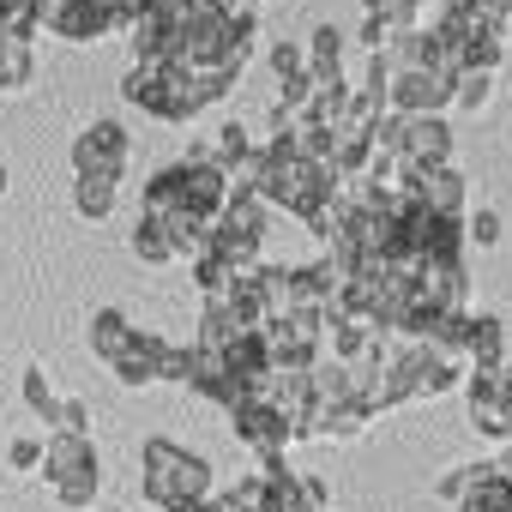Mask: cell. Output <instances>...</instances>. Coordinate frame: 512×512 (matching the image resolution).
<instances>
[{"instance_id":"1","label":"cell","mask_w":512,"mask_h":512,"mask_svg":"<svg viewBox=\"0 0 512 512\" xmlns=\"http://www.w3.org/2000/svg\"><path fill=\"white\" fill-rule=\"evenodd\" d=\"M223 205H229V181L211 169L205 151H193V157L157 169V175L145 181V193H139V217H151V223L169 235L175 260L205 253V235H211V223H217Z\"/></svg>"},{"instance_id":"2","label":"cell","mask_w":512,"mask_h":512,"mask_svg":"<svg viewBox=\"0 0 512 512\" xmlns=\"http://www.w3.org/2000/svg\"><path fill=\"white\" fill-rule=\"evenodd\" d=\"M121 97H127L133 109L169 121V127H187L199 109H211V103L229 97V79H193V73H181L175 61H139V67H127Z\"/></svg>"},{"instance_id":"3","label":"cell","mask_w":512,"mask_h":512,"mask_svg":"<svg viewBox=\"0 0 512 512\" xmlns=\"http://www.w3.org/2000/svg\"><path fill=\"white\" fill-rule=\"evenodd\" d=\"M85 338H91V356L121 380V386H151L157 380V362H163V332H145V326H133L121 308H97L91 314V326H85Z\"/></svg>"},{"instance_id":"4","label":"cell","mask_w":512,"mask_h":512,"mask_svg":"<svg viewBox=\"0 0 512 512\" xmlns=\"http://www.w3.org/2000/svg\"><path fill=\"white\" fill-rule=\"evenodd\" d=\"M139 482H145V500L157 512H187L199 500H211V464L175 440H145L139 446Z\"/></svg>"},{"instance_id":"5","label":"cell","mask_w":512,"mask_h":512,"mask_svg":"<svg viewBox=\"0 0 512 512\" xmlns=\"http://www.w3.org/2000/svg\"><path fill=\"white\" fill-rule=\"evenodd\" d=\"M43 482L55 488L61 506H91L103 488V458L91 446V434H49L43 440Z\"/></svg>"},{"instance_id":"6","label":"cell","mask_w":512,"mask_h":512,"mask_svg":"<svg viewBox=\"0 0 512 512\" xmlns=\"http://www.w3.org/2000/svg\"><path fill=\"white\" fill-rule=\"evenodd\" d=\"M260 241H266V205L253 193H229V205L217 211L205 247L217 253V260H229L235 272H253L260 266Z\"/></svg>"},{"instance_id":"7","label":"cell","mask_w":512,"mask_h":512,"mask_svg":"<svg viewBox=\"0 0 512 512\" xmlns=\"http://www.w3.org/2000/svg\"><path fill=\"white\" fill-rule=\"evenodd\" d=\"M260 338H266L272 362H278V368H296V374H308V368L326 356L320 314H278V320H266V326H260Z\"/></svg>"},{"instance_id":"8","label":"cell","mask_w":512,"mask_h":512,"mask_svg":"<svg viewBox=\"0 0 512 512\" xmlns=\"http://www.w3.org/2000/svg\"><path fill=\"white\" fill-rule=\"evenodd\" d=\"M386 109L392 115H446L452 109V79L440 67H392Z\"/></svg>"},{"instance_id":"9","label":"cell","mask_w":512,"mask_h":512,"mask_svg":"<svg viewBox=\"0 0 512 512\" xmlns=\"http://www.w3.org/2000/svg\"><path fill=\"white\" fill-rule=\"evenodd\" d=\"M127 151H133V139H127L121 121H91V127L73 139V175H97V181H115V187H121Z\"/></svg>"},{"instance_id":"10","label":"cell","mask_w":512,"mask_h":512,"mask_svg":"<svg viewBox=\"0 0 512 512\" xmlns=\"http://www.w3.org/2000/svg\"><path fill=\"white\" fill-rule=\"evenodd\" d=\"M43 31L61 43H103L121 31L109 0H43Z\"/></svg>"},{"instance_id":"11","label":"cell","mask_w":512,"mask_h":512,"mask_svg":"<svg viewBox=\"0 0 512 512\" xmlns=\"http://www.w3.org/2000/svg\"><path fill=\"white\" fill-rule=\"evenodd\" d=\"M398 193L410 205H422L434 217H458V223H464V205H470V187L452 163L446 169H398Z\"/></svg>"},{"instance_id":"12","label":"cell","mask_w":512,"mask_h":512,"mask_svg":"<svg viewBox=\"0 0 512 512\" xmlns=\"http://www.w3.org/2000/svg\"><path fill=\"white\" fill-rule=\"evenodd\" d=\"M229 422H235V440H241V446H253L260 458H284V452L296 446V434H290L284 410H278V404H266V398H241V404L229 410Z\"/></svg>"},{"instance_id":"13","label":"cell","mask_w":512,"mask_h":512,"mask_svg":"<svg viewBox=\"0 0 512 512\" xmlns=\"http://www.w3.org/2000/svg\"><path fill=\"white\" fill-rule=\"evenodd\" d=\"M464 410H470V428L482 440H494V446L512 440V404H506L494 374H464Z\"/></svg>"},{"instance_id":"14","label":"cell","mask_w":512,"mask_h":512,"mask_svg":"<svg viewBox=\"0 0 512 512\" xmlns=\"http://www.w3.org/2000/svg\"><path fill=\"white\" fill-rule=\"evenodd\" d=\"M458 350H464V368H470V374H494V368L506 362V326H500L494 314H464Z\"/></svg>"},{"instance_id":"15","label":"cell","mask_w":512,"mask_h":512,"mask_svg":"<svg viewBox=\"0 0 512 512\" xmlns=\"http://www.w3.org/2000/svg\"><path fill=\"white\" fill-rule=\"evenodd\" d=\"M452 506L458 512H512V476L500 464H470V482Z\"/></svg>"},{"instance_id":"16","label":"cell","mask_w":512,"mask_h":512,"mask_svg":"<svg viewBox=\"0 0 512 512\" xmlns=\"http://www.w3.org/2000/svg\"><path fill=\"white\" fill-rule=\"evenodd\" d=\"M302 55H308V79H314V85H338V79H344V31H338V25H320V31L302 43Z\"/></svg>"},{"instance_id":"17","label":"cell","mask_w":512,"mask_h":512,"mask_svg":"<svg viewBox=\"0 0 512 512\" xmlns=\"http://www.w3.org/2000/svg\"><path fill=\"white\" fill-rule=\"evenodd\" d=\"M350 91H356L350 79H338V85H314L296 121H308V127H338V121H344V109H350Z\"/></svg>"},{"instance_id":"18","label":"cell","mask_w":512,"mask_h":512,"mask_svg":"<svg viewBox=\"0 0 512 512\" xmlns=\"http://www.w3.org/2000/svg\"><path fill=\"white\" fill-rule=\"evenodd\" d=\"M187 278H193V290H199L205 302H223V296H229V284H235V266H229V260H217V253L205 247V253H193V260H187Z\"/></svg>"},{"instance_id":"19","label":"cell","mask_w":512,"mask_h":512,"mask_svg":"<svg viewBox=\"0 0 512 512\" xmlns=\"http://www.w3.org/2000/svg\"><path fill=\"white\" fill-rule=\"evenodd\" d=\"M115 199H121V187H115V181H97V175H73V211H79L85 223H103V217L115 211Z\"/></svg>"},{"instance_id":"20","label":"cell","mask_w":512,"mask_h":512,"mask_svg":"<svg viewBox=\"0 0 512 512\" xmlns=\"http://www.w3.org/2000/svg\"><path fill=\"white\" fill-rule=\"evenodd\" d=\"M241 332H247V326H241L223 302H205V314H199V338H193V344H199V350H211V356H223Z\"/></svg>"},{"instance_id":"21","label":"cell","mask_w":512,"mask_h":512,"mask_svg":"<svg viewBox=\"0 0 512 512\" xmlns=\"http://www.w3.org/2000/svg\"><path fill=\"white\" fill-rule=\"evenodd\" d=\"M31 79H37V55H31V43H19V37L0 31V91H25Z\"/></svg>"},{"instance_id":"22","label":"cell","mask_w":512,"mask_h":512,"mask_svg":"<svg viewBox=\"0 0 512 512\" xmlns=\"http://www.w3.org/2000/svg\"><path fill=\"white\" fill-rule=\"evenodd\" d=\"M127 247H133V260H145V266H175V247H169V235H163L151 217H139V223H133Z\"/></svg>"},{"instance_id":"23","label":"cell","mask_w":512,"mask_h":512,"mask_svg":"<svg viewBox=\"0 0 512 512\" xmlns=\"http://www.w3.org/2000/svg\"><path fill=\"white\" fill-rule=\"evenodd\" d=\"M25 410H31V416H37V422L55 434V416H61V392L49 386V374H43V368H25Z\"/></svg>"},{"instance_id":"24","label":"cell","mask_w":512,"mask_h":512,"mask_svg":"<svg viewBox=\"0 0 512 512\" xmlns=\"http://www.w3.org/2000/svg\"><path fill=\"white\" fill-rule=\"evenodd\" d=\"M368 19H386L398 31H422L428 25V0H362Z\"/></svg>"},{"instance_id":"25","label":"cell","mask_w":512,"mask_h":512,"mask_svg":"<svg viewBox=\"0 0 512 512\" xmlns=\"http://www.w3.org/2000/svg\"><path fill=\"white\" fill-rule=\"evenodd\" d=\"M488 97H494V79L488 73H458L452 79V109H488Z\"/></svg>"},{"instance_id":"26","label":"cell","mask_w":512,"mask_h":512,"mask_svg":"<svg viewBox=\"0 0 512 512\" xmlns=\"http://www.w3.org/2000/svg\"><path fill=\"white\" fill-rule=\"evenodd\" d=\"M464 241H476V247H494L500 241V211H476V217H464Z\"/></svg>"},{"instance_id":"27","label":"cell","mask_w":512,"mask_h":512,"mask_svg":"<svg viewBox=\"0 0 512 512\" xmlns=\"http://www.w3.org/2000/svg\"><path fill=\"white\" fill-rule=\"evenodd\" d=\"M55 434H91V404H85V398H61Z\"/></svg>"},{"instance_id":"28","label":"cell","mask_w":512,"mask_h":512,"mask_svg":"<svg viewBox=\"0 0 512 512\" xmlns=\"http://www.w3.org/2000/svg\"><path fill=\"white\" fill-rule=\"evenodd\" d=\"M398 37H404L398 25H386V19H362V43H368V55H386Z\"/></svg>"},{"instance_id":"29","label":"cell","mask_w":512,"mask_h":512,"mask_svg":"<svg viewBox=\"0 0 512 512\" xmlns=\"http://www.w3.org/2000/svg\"><path fill=\"white\" fill-rule=\"evenodd\" d=\"M7 464H13V470H37V464H43V440H37V434H19V440L7 446Z\"/></svg>"},{"instance_id":"30","label":"cell","mask_w":512,"mask_h":512,"mask_svg":"<svg viewBox=\"0 0 512 512\" xmlns=\"http://www.w3.org/2000/svg\"><path fill=\"white\" fill-rule=\"evenodd\" d=\"M464 482H470V464H452V470H446V476H440V482H434V494H440V500H446V506H452V500H458V494H464Z\"/></svg>"},{"instance_id":"31","label":"cell","mask_w":512,"mask_h":512,"mask_svg":"<svg viewBox=\"0 0 512 512\" xmlns=\"http://www.w3.org/2000/svg\"><path fill=\"white\" fill-rule=\"evenodd\" d=\"M109 7H115V19H121V31H127L133 19H145V13L157 7V0H109Z\"/></svg>"},{"instance_id":"32","label":"cell","mask_w":512,"mask_h":512,"mask_svg":"<svg viewBox=\"0 0 512 512\" xmlns=\"http://www.w3.org/2000/svg\"><path fill=\"white\" fill-rule=\"evenodd\" d=\"M494 464H500V470H506V476H512V440H506V446H500V458H494Z\"/></svg>"},{"instance_id":"33","label":"cell","mask_w":512,"mask_h":512,"mask_svg":"<svg viewBox=\"0 0 512 512\" xmlns=\"http://www.w3.org/2000/svg\"><path fill=\"white\" fill-rule=\"evenodd\" d=\"M187 512H229L223 500H199V506H187Z\"/></svg>"},{"instance_id":"34","label":"cell","mask_w":512,"mask_h":512,"mask_svg":"<svg viewBox=\"0 0 512 512\" xmlns=\"http://www.w3.org/2000/svg\"><path fill=\"white\" fill-rule=\"evenodd\" d=\"M223 7H260V0H223Z\"/></svg>"},{"instance_id":"35","label":"cell","mask_w":512,"mask_h":512,"mask_svg":"<svg viewBox=\"0 0 512 512\" xmlns=\"http://www.w3.org/2000/svg\"><path fill=\"white\" fill-rule=\"evenodd\" d=\"M0 193H7V163H0Z\"/></svg>"}]
</instances>
